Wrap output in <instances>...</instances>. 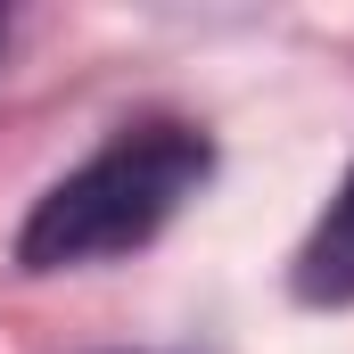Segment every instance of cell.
<instances>
[{
  "label": "cell",
  "instance_id": "6da1fadb",
  "mask_svg": "<svg viewBox=\"0 0 354 354\" xmlns=\"http://www.w3.org/2000/svg\"><path fill=\"white\" fill-rule=\"evenodd\" d=\"M206 165H214V149L189 124H132V132H115L91 165H75L33 206V223L17 239L25 272L99 264V256H124V248L157 239L181 214V198L206 181Z\"/></svg>",
  "mask_w": 354,
  "mask_h": 354
},
{
  "label": "cell",
  "instance_id": "7a4b0ae2",
  "mask_svg": "<svg viewBox=\"0 0 354 354\" xmlns=\"http://www.w3.org/2000/svg\"><path fill=\"white\" fill-rule=\"evenodd\" d=\"M297 297L305 305H354V174L338 181L313 239L297 248Z\"/></svg>",
  "mask_w": 354,
  "mask_h": 354
}]
</instances>
